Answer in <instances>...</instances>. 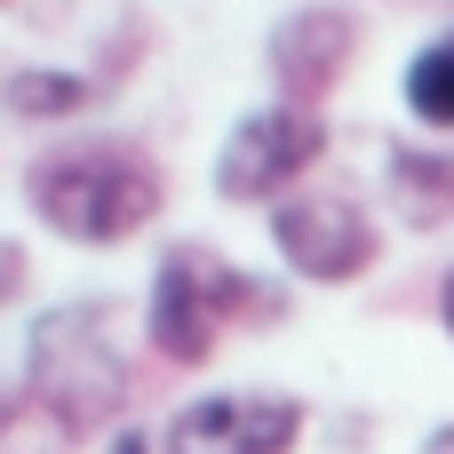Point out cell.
I'll list each match as a JSON object with an SVG mask.
<instances>
[{"label":"cell","mask_w":454,"mask_h":454,"mask_svg":"<svg viewBox=\"0 0 454 454\" xmlns=\"http://www.w3.org/2000/svg\"><path fill=\"white\" fill-rule=\"evenodd\" d=\"M24 383H32V399H40L64 431L104 423V415L120 407V391H128V367H120V351L104 343V311H96V303H72V311L32 319Z\"/></svg>","instance_id":"obj_3"},{"label":"cell","mask_w":454,"mask_h":454,"mask_svg":"<svg viewBox=\"0 0 454 454\" xmlns=\"http://www.w3.org/2000/svg\"><path fill=\"white\" fill-rule=\"evenodd\" d=\"M112 454H152V447H144V431H120V439H112Z\"/></svg>","instance_id":"obj_13"},{"label":"cell","mask_w":454,"mask_h":454,"mask_svg":"<svg viewBox=\"0 0 454 454\" xmlns=\"http://www.w3.org/2000/svg\"><path fill=\"white\" fill-rule=\"evenodd\" d=\"M271 247L295 279L311 287H343L375 263V223L359 200H335V192H295L271 207Z\"/></svg>","instance_id":"obj_5"},{"label":"cell","mask_w":454,"mask_h":454,"mask_svg":"<svg viewBox=\"0 0 454 454\" xmlns=\"http://www.w3.org/2000/svg\"><path fill=\"white\" fill-rule=\"evenodd\" d=\"M327 152V128H319V112L311 104H263V112H247V120H231V136H223V152H215V192L223 200H287L295 192V176H311V160Z\"/></svg>","instance_id":"obj_4"},{"label":"cell","mask_w":454,"mask_h":454,"mask_svg":"<svg viewBox=\"0 0 454 454\" xmlns=\"http://www.w3.org/2000/svg\"><path fill=\"white\" fill-rule=\"evenodd\" d=\"M351 48H359V24H351V8H295V16H279L271 24V80L287 88V104H319L335 80H343V64H351Z\"/></svg>","instance_id":"obj_7"},{"label":"cell","mask_w":454,"mask_h":454,"mask_svg":"<svg viewBox=\"0 0 454 454\" xmlns=\"http://www.w3.org/2000/svg\"><path fill=\"white\" fill-rule=\"evenodd\" d=\"M399 88H407V112L423 128H454V32H439V40L415 48V64H407Z\"/></svg>","instance_id":"obj_9"},{"label":"cell","mask_w":454,"mask_h":454,"mask_svg":"<svg viewBox=\"0 0 454 454\" xmlns=\"http://www.w3.org/2000/svg\"><path fill=\"white\" fill-rule=\"evenodd\" d=\"M383 192H391V207H399L415 231L454 223V152H431V144H391V160H383Z\"/></svg>","instance_id":"obj_8"},{"label":"cell","mask_w":454,"mask_h":454,"mask_svg":"<svg viewBox=\"0 0 454 454\" xmlns=\"http://www.w3.org/2000/svg\"><path fill=\"white\" fill-rule=\"evenodd\" d=\"M0 104H8L16 120H72V112L88 104V80H80V72H8Z\"/></svg>","instance_id":"obj_10"},{"label":"cell","mask_w":454,"mask_h":454,"mask_svg":"<svg viewBox=\"0 0 454 454\" xmlns=\"http://www.w3.org/2000/svg\"><path fill=\"white\" fill-rule=\"evenodd\" d=\"M423 454H454V423H447V431H431V447H423Z\"/></svg>","instance_id":"obj_14"},{"label":"cell","mask_w":454,"mask_h":454,"mask_svg":"<svg viewBox=\"0 0 454 454\" xmlns=\"http://www.w3.org/2000/svg\"><path fill=\"white\" fill-rule=\"evenodd\" d=\"M439 319H447V335H454V263H447V279H439Z\"/></svg>","instance_id":"obj_12"},{"label":"cell","mask_w":454,"mask_h":454,"mask_svg":"<svg viewBox=\"0 0 454 454\" xmlns=\"http://www.w3.org/2000/svg\"><path fill=\"white\" fill-rule=\"evenodd\" d=\"M16 287H24V255H16V247H8V239H0V303H8V295H16Z\"/></svg>","instance_id":"obj_11"},{"label":"cell","mask_w":454,"mask_h":454,"mask_svg":"<svg viewBox=\"0 0 454 454\" xmlns=\"http://www.w3.org/2000/svg\"><path fill=\"white\" fill-rule=\"evenodd\" d=\"M24 200H32V215H40L56 239H72V247H120V239H136V231L160 215L168 184H160V168H152L136 144H120V136H80V144H56V152H40V160L24 168Z\"/></svg>","instance_id":"obj_1"},{"label":"cell","mask_w":454,"mask_h":454,"mask_svg":"<svg viewBox=\"0 0 454 454\" xmlns=\"http://www.w3.org/2000/svg\"><path fill=\"white\" fill-rule=\"evenodd\" d=\"M303 439V407L279 391H207L168 415L160 454H287Z\"/></svg>","instance_id":"obj_6"},{"label":"cell","mask_w":454,"mask_h":454,"mask_svg":"<svg viewBox=\"0 0 454 454\" xmlns=\"http://www.w3.org/2000/svg\"><path fill=\"white\" fill-rule=\"evenodd\" d=\"M0 431H8V399H0Z\"/></svg>","instance_id":"obj_15"},{"label":"cell","mask_w":454,"mask_h":454,"mask_svg":"<svg viewBox=\"0 0 454 454\" xmlns=\"http://www.w3.org/2000/svg\"><path fill=\"white\" fill-rule=\"evenodd\" d=\"M231 319L271 327V319H279V287H263L255 271L223 263L215 247H168L160 271H152V303H144L152 351L176 359V367H200Z\"/></svg>","instance_id":"obj_2"}]
</instances>
